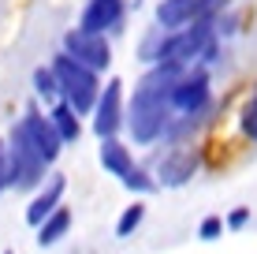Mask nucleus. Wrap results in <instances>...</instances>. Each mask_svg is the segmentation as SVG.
<instances>
[{
    "instance_id": "f3484780",
    "label": "nucleus",
    "mask_w": 257,
    "mask_h": 254,
    "mask_svg": "<svg viewBox=\"0 0 257 254\" xmlns=\"http://www.w3.org/2000/svg\"><path fill=\"white\" fill-rule=\"evenodd\" d=\"M34 90H38L41 94V98H56V75H52V67H38V71H34Z\"/></svg>"
},
{
    "instance_id": "9b49d317",
    "label": "nucleus",
    "mask_w": 257,
    "mask_h": 254,
    "mask_svg": "<svg viewBox=\"0 0 257 254\" xmlns=\"http://www.w3.org/2000/svg\"><path fill=\"white\" fill-rule=\"evenodd\" d=\"M123 19V0H90L82 8V30H93V34H104L112 26H119Z\"/></svg>"
},
{
    "instance_id": "f257e3e1",
    "label": "nucleus",
    "mask_w": 257,
    "mask_h": 254,
    "mask_svg": "<svg viewBox=\"0 0 257 254\" xmlns=\"http://www.w3.org/2000/svg\"><path fill=\"white\" fill-rule=\"evenodd\" d=\"M183 75V64L175 60H157V67H149L138 78L135 94H131V109H123V124H131V138L142 146L157 142L172 124V86Z\"/></svg>"
},
{
    "instance_id": "6ab92c4d",
    "label": "nucleus",
    "mask_w": 257,
    "mask_h": 254,
    "mask_svg": "<svg viewBox=\"0 0 257 254\" xmlns=\"http://www.w3.org/2000/svg\"><path fill=\"white\" fill-rule=\"evenodd\" d=\"M224 232H227V224L220 221V217H205V221L198 224V235H201V239H220Z\"/></svg>"
},
{
    "instance_id": "dca6fc26",
    "label": "nucleus",
    "mask_w": 257,
    "mask_h": 254,
    "mask_svg": "<svg viewBox=\"0 0 257 254\" xmlns=\"http://www.w3.org/2000/svg\"><path fill=\"white\" fill-rule=\"evenodd\" d=\"M142 217H146V206H142V202H131V206L119 213V221H116V235H119V239H127L131 232H138Z\"/></svg>"
},
{
    "instance_id": "4468645a",
    "label": "nucleus",
    "mask_w": 257,
    "mask_h": 254,
    "mask_svg": "<svg viewBox=\"0 0 257 254\" xmlns=\"http://www.w3.org/2000/svg\"><path fill=\"white\" fill-rule=\"evenodd\" d=\"M67 228H71V209L67 206H56L45 221L38 224V243H41V247H52V243H60L67 235Z\"/></svg>"
},
{
    "instance_id": "aec40b11",
    "label": "nucleus",
    "mask_w": 257,
    "mask_h": 254,
    "mask_svg": "<svg viewBox=\"0 0 257 254\" xmlns=\"http://www.w3.org/2000/svg\"><path fill=\"white\" fill-rule=\"evenodd\" d=\"M246 221H250V209H246V206H238V209H231V213H227V221H224V224H227L231 232H238Z\"/></svg>"
},
{
    "instance_id": "1a4fd4ad",
    "label": "nucleus",
    "mask_w": 257,
    "mask_h": 254,
    "mask_svg": "<svg viewBox=\"0 0 257 254\" xmlns=\"http://www.w3.org/2000/svg\"><path fill=\"white\" fill-rule=\"evenodd\" d=\"M19 127L26 131V138H30V146L38 150L41 157H45V164H52L60 157V150H64V138H60V131L52 127L49 116H41V112H26V116L19 120Z\"/></svg>"
},
{
    "instance_id": "9d476101",
    "label": "nucleus",
    "mask_w": 257,
    "mask_h": 254,
    "mask_svg": "<svg viewBox=\"0 0 257 254\" xmlns=\"http://www.w3.org/2000/svg\"><path fill=\"white\" fill-rule=\"evenodd\" d=\"M212 8H216V0H161V8H157V23H161L164 30H179V26L209 15Z\"/></svg>"
},
{
    "instance_id": "f03ea898",
    "label": "nucleus",
    "mask_w": 257,
    "mask_h": 254,
    "mask_svg": "<svg viewBox=\"0 0 257 254\" xmlns=\"http://www.w3.org/2000/svg\"><path fill=\"white\" fill-rule=\"evenodd\" d=\"M52 75H56V90L64 94V101L82 116V112H93V101L101 94V82H97V71L86 67L82 60H75L71 52H60L52 60Z\"/></svg>"
},
{
    "instance_id": "20e7f679",
    "label": "nucleus",
    "mask_w": 257,
    "mask_h": 254,
    "mask_svg": "<svg viewBox=\"0 0 257 254\" xmlns=\"http://www.w3.org/2000/svg\"><path fill=\"white\" fill-rule=\"evenodd\" d=\"M101 164H104V168H108L127 191H135V195H153V191H157V180L142 168L135 157H131L127 146L116 142V135H112V138H101Z\"/></svg>"
},
{
    "instance_id": "ddd939ff",
    "label": "nucleus",
    "mask_w": 257,
    "mask_h": 254,
    "mask_svg": "<svg viewBox=\"0 0 257 254\" xmlns=\"http://www.w3.org/2000/svg\"><path fill=\"white\" fill-rule=\"evenodd\" d=\"M194 168H198L194 153H190V150H175L172 157H164V161H161V183L179 187V183H187V180L194 176Z\"/></svg>"
},
{
    "instance_id": "6e6552de",
    "label": "nucleus",
    "mask_w": 257,
    "mask_h": 254,
    "mask_svg": "<svg viewBox=\"0 0 257 254\" xmlns=\"http://www.w3.org/2000/svg\"><path fill=\"white\" fill-rule=\"evenodd\" d=\"M205 105H209V75L183 67V75L175 78V86H172V109L183 112V116H194V112H201Z\"/></svg>"
},
{
    "instance_id": "4be33fe9",
    "label": "nucleus",
    "mask_w": 257,
    "mask_h": 254,
    "mask_svg": "<svg viewBox=\"0 0 257 254\" xmlns=\"http://www.w3.org/2000/svg\"><path fill=\"white\" fill-rule=\"evenodd\" d=\"M4 254H12V250H4Z\"/></svg>"
},
{
    "instance_id": "f8f14e48",
    "label": "nucleus",
    "mask_w": 257,
    "mask_h": 254,
    "mask_svg": "<svg viewBox=\"0 0 257 254\" xmlns=\"http://www.w3.org/2000/svg\"><path fill=\"white\" fill-rule=\"evenodd\" d=\"M64 187H67V183H64V176H52V180H49V187L41 191V195L34 198L30 206H26V224H34V228H38V224L45 221V217L52 213V209H56L60 202H64Z\"/></svg>"
},
{
    "instance_id": "a211bd4d",
    "label": "nucleus",
    "mask_w": 257,
    "mask_h": 254,
    "mask_svg": "<svg viewBox=\"0 0 257 254\" xmlns=\"http://www.w3.org/2000/svg\"><path fill=\"white\" fill-rule=\"evenodd\" d=\"M238 124H242V135L250 138V142H257V98H250L242 105V116H238Z\"/></svg>"
},
{
    "instance_id": "423d86ee",
    "label": "nucleus",
    "mask_w": 257,
    "mask_h": 254,
    "mask_svg": "<svg viewBox=\"0 0 257 254\" xmlns=\"http://www.w3.org/2000/svg\"><path fill=\"white\" fill-rule=\"evenodd\" d=\"M64 49H67L75 60H82L86 67H93L97 75L112 64V49H108V41H104V34L82 30V26H75V30L64 34Z\"/></svg>"
},
{
    "instance_id": "412c9836",
    "label": "nucleus",
    "mask_w": 257,
    "mask_h": 254,
    "mask_svg": "<svg viewBox=\"0 0 257 254\" xmlns=\"http://www.w3.org/2000/svg\"><path fill=\"white\" fill-rule=\"evenodd\" d=\"M8 187V146L0 142V191Z\"/></svg>"
},
{
    "instance_id": "7ed1b4c3",
    "label": "nucleus",
    "mask_w": 257,
    "mask_h": 254,
    "mask_svg": "<svg viewBox=\"0 0 257 254\" xmlns=\"http://www.w3.org/2000/svg\"><path fill=\"white\" fill-rule=\"evenodd\" d=\"M4 146H8V183L19 191L38 187L41 176H45V157L30 146V138H26V131L19 124L12 127V138Z\"/></svg>"
},
{
    "instance_id": "2eb2a0df",
    "label": "nucleus",
    "mask_w": 257,
    "mask_h": 254,
    "mask_svg": "<svg viewBox=\"0 0 257 254\" xmlns=\"http://www.w3.org/2000/svg\"><path fill=\"white\" fill-rule=\"evenodd\" d=\"M49 120H52V127L60 131V138H64V142H78V138H82V124H78V112L71 109L67 101H64V105H56V109L49 112Z\"/></svg>"
},
{
    "instance_id": "39448f33",
    "label": "nucleus",
    "mask_w": 257,
    "mask_h": 254,
    "mask_svg": "<svg viewBox=\"0 0 257 254\" xmlns=\"http://www.w3.org/2000/svg\"><path fill=\"white\" fill-rule=\"evenodd\" d=\"M209 45H212V23H209V15H201V19H194V23H187V26H179V30H175L172 38H168L164 45L157 49V60L190 64L194 56L209 52Z\"/></svg>"
},
{
    "instance_id": "0eeeda50",
    "label": "nucleus",
    "mask_w": 257,
    "mask_h": 254,
    "mask_svg": "<svg viewBox=\"0 0 257 254\" xmlns=\"http://www.w3.org/2000/svg\"><path fill=\"white\" fill-rule=\"evenodd\" d=\"M123 127V78H108L93 101V131L97 138H112Z\"/></svg>"
}]
</instances>
